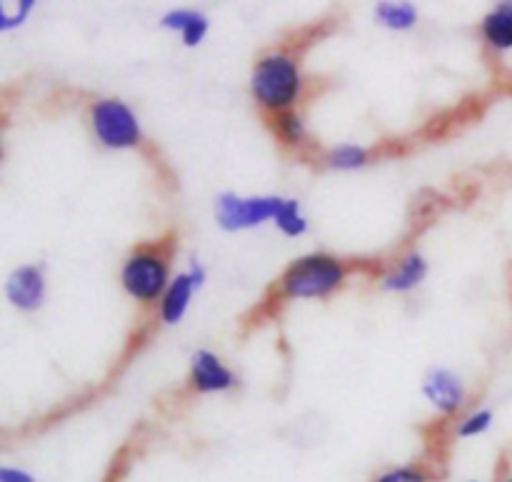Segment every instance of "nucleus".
Here are the masks:
<instances>
[{
  "label": "nucleus",
  "mask_w": 512,
  "mask_h": 482,
  "mask_svg": "<svg viewBox=\"0 0 512 482\" xmlns=\"http://www.w3.org/2000/svg\"><path fill=\"white\" fill-rule=\"evenodd\" d=\"M375 482H428V475L418 468H395L380 475Z\"/></svg>",
  "instance_id": "obj_16"
},
{
  "label": "nucleus",
  "mask_w": 512,
  "mask_h": 482,
  "mask_svg": "<svg viewBox=\"0 0 512 482\" xmlns=\"http://www.w3.org/2000/svg\"><path fill=\"white\" fill-rule=\"evenodd\" d=\"M198 288L193 280V275H178V278L173 280V285L168 288V293H165V300H163V320L165 323H178L180 318L185 315V310H188V303H190V295H193V290Z\"/></svg>",
  "instance_id": "obj_9"
},
{
  "label": "nucleus",
  "mask_w": 512,
  "mask_h": 482,
  "mask_svg": "<svg viewBox=\"0 0 512 482\" xmlns=\"http://www.w3.org/2000/svg\"><path fill=\"white\" fill-rule=\"evenodd\" d=\"M300 75L298 68L285 55H270L260 60L253 73V93L265 108L283 110L298 98Z\"/></svg>",
  "instance_id": "obj_1"
},
{
  "label": "nucleus",
  "mask_w": 512,
  "mask_h": 482,
  "mask_svg": "<svg viewBox=\"0 0 512 482\" xmlns=\"http://www.w3.org/2000/svg\"><path fill=\"white\" fill-rule=\"evenodd\" d=\"M425 270H428L425 260L420 258V255H410V258L405 260V263L400 265V268L395 270V273L390 275L388 280H385V288H388V290H410V288H415V285H418L420 280L425 278Z\"/></svg>",
  "instance_id": "obj_11"
},
{
  "label": "nucleus",
  "mask_w": 512,
  "mask_h": 482,
  "mask_svg": "<svg viewBox=\"0 0 512 482\" xmlns=\"http://www.w3.org/2000/svg\"><path fill=\"white\" fill-rule=\"evenodd\" d=\"M168 268L160 258L150 253H140L128 260L123 270V285L133 298L155 300L165 290Z\"/></svg>",
  "instance_id": "obj_5"
},
{
  "label": "nucleus",
  "mask_w": 512,
  "mask_h": 482,
  "mask_svg": "<svg viewBox=\"0 0 512 482\" xmlns=\"http://www.w3.org/2000/svg\"><path fill=\"white\" fill-rule=\"evenodd\" d=\"M5 290H8L10 303L18 305V308L23 310H33L38 308L40 300H43V275H40V270L33 268V265H25V268L15 270V273L10 275Z\"/></svg>",
  "instance_id": "obj_6"
},
{
  "label": "nucleus",
  "mask_w": 512,
  "mask_h": 482,
  "mask_svg": "<svg viewBox=\"0 0 512 482\" xmlns=\"http://www.w3.org/2000/svg\"><path fill=\"white\" fill-rule=\"evenodd\" d=\"M275 223H278V228L288 235L305 233V220L300 218L298 203H295V200H283V208L275 215Z\"/></svg>",
  "instance_id": "obj_13"
},
{
  "label": "nucleus",
  "mask_w": 512,
  "mask_h": 482,
  "mask_svg": "<svg viewBox=\"0 0 512 482\" xmlns=\"http://www.w3.org/2000/svg\"><path fill=\"white\" fill-rule=\"evenodd\" d=\"M283 208L280 198H235V195H223L218 200V223L225 230L253 228L263 220L275 218Z\"/></svg>",
  "instance_id": "obj_4"
},
{
  "label": "nucleus",
  "mask_w": 512,
  "mask_h": 482,
  "mask_svg": "<svg viewBox=\"0 0 512 482\" xmlns=\"http://www.w3.org/2000/svg\"><path fill=\"white\" fill-rule=\"evenodd\" d=\"M343 280V265L328 255H310L298 260L283 278V290L290 298H320L335 290Z\"/></svg>",
  "instance_id": "obj_2"
},
{
  "label": "nucleus",
  "mask_w": 512,
  "mask_h": 482,
  "mask_svg": "<svg viewBox=\"0 0 512 482\" xmlns=\"http://www.w3.org/2000/svg\"><path fill=\"white\" fill-rule=\"evenodd\" d=\"M328 160L333 168L353 170V168H360V165H365L368 153H365L363 148H358V145H343V148H335L333 153H330Z\"/></svg>",
  "instance_id": "obj_14"
},
{
  "label": "nucleus",
  "mask_w": 512,
  "mask_h": 482,
  "mask_svg": "<svg viewBox=\"0 0 512 482\" xmlns=\"http://www.w3.org/2000/svg\"><path fill=\"white\" fill-rule=\"evenodd\" d=\"M205 33H208V20H205L203 15H198V20H195V23L183 33L185 45H198L200 40L205 38Z\"/></svg>",
  "instance_id": "obj_19"
},
{
  "label": "nucleus",
  "mask_w": 512,
  "mask_h": 482,
  "mask_svg": "<svg viewBox=\"0 0 512 482\" xmlns=\"http://www.w3.org/2000/svg\"><path fill=\"white\" fill-rule=\"evenodd\" d=\"M278 125H280V135H283L285 140H290V143H295V140L303 135V123H300L298 115L283 113V115H280Z\"/></svg>",
  "instance_id": "obj_18"
},
{
  "label": "nucleus",
  "mask_w": 512,
  "mask_h": 482,
  "mask_svg": "<svg viewBox=\"0 0 512 482\" xmlns=\"http://www.w3.org/2000/svg\"><path fill=\"white\" fill-rule=\"evenodd\" d=\"M503 482H512V478H508V480H503Z\"/></svg>",
  "instance_id": "obj_22"
},
{
  "label": "nucleus",
  "mask_w": 512,
  "mask_h": 482,
  "mask_svg": "<svg viewBox=\"0 0 512 482\" xmlns=\"http://www.w3.org/2000/svg\"><path fill=\"white\" fill-rule=\"evenodd\" d=\"M198 15L200 13H193V10H173V13H168L163 18V25L165 28H170V30H188L190 25L195 23V20H198Z\"/></svg>",
  "instance_id": "obj_17"
},
{
  "label": "nucleus",
  "mask_w": 512,
  "mask_h": 482,
  "mask_svg": "<svg viewBox=\"0 0 512 482\" xmlns=\"http://www.w3.org/2000/svg\"><path fill=\"white\" fill-rule=\"evenodd\" d=\"M423 393L428 395V400L435 408L445 410V413H453L463 403V385L448 370H433L428 380H425Z\"/></svg>",
  "instance_id": "obj_8"
},
{
  "label": "nucleus",
  "mask_w": 512,
  "mask_h": 482,
  "mask_svg": "<svg viewBox=\"0 0 512 482\" xmlns=\"http://www.w3.org/2000/svg\"><path fill=\"white\" fill-rule=\"evenodd\" d=\"M490 423H493V415H490L488 410H483V413H475L473 418H468V420H465V423L458 428L460 438H470V435L485 433V430L490 428Z\"/></svg>",
  "instance_id": "obj_15"
},
{
  "label": "nucleus",
  "mask_w": 512,
  "mask_h": 482,
  "mask_svg": "<svg viewBox=\"0 0 512 482\" xmlns=\"http://www.w3.org/2000/svg\"><path fill=\"white\" fill-rule=\"evenodd\" d=\"M378 18L383 20L388 28H410L418 20V13L410 3H383L378 8Z\"/></svg>",
  "instance_id": "obj_12"
},
{
  "label": "nucleus",
  "mask_w": 512,
  "mask_h": 482,
  "mask_svg": "<svg viewBox=\"0 0 512 482\" xmlns=\"http://www.w3.org/2000/svg\"><path fill=\"white\" fill-rule=\"evenodd\" d=\"M193 383L203 393L213 390H228L233 385V373L215 358L208 350H200L193 355Z\"/></svg>",
  "instance_id": "obj_7"
},
{
  "label": "nucleus",
  "mask_w": 512,
  "mask_h": 482,
  "mask_svg": "<svg viewBox=\"0 0 512 482\" xmlns=\"http://www.w3.org/2000/svg\"><path fill=\"white\" fill-rule=\"evenodd\" d=\"M483 30L495 48H512V3H503L495 13H490Z\"/></svg>",
  "instance_id": "obj_10"
},
{
  "label": "nucleus",
  "mask_w": 512,
  "mask_h": 482,
  "mask_svg": "<svg viewBox=\"0 0 512 482\" xmlns=\"http://www.w3.org/2000/svg\"><path fill=\"white\" fill-rule=\"evenodd\" d=\"M0 482H35V478L30 473H25V470H18V468H0Z\"/></svg>",
  "instance_id": "obj_21"
},
{
  "label": "nucleus",
  "mask_w": 512,
  "mask_h": 482,
  "mask_svg": "<svg viewBox=\"0 0 512 482\" xmlns=\"http://www.w3.org/2000/svg\"><path fill=\"white\" fill-rule=\"evenodd\" d=\"M30 8H33V3H30V0H28V3L20 5V8L15 10L13 15H10V13H0V25H3V28H13V25H20L25 20V15L30 13Z\"/></svg>",
  "instance_id": "obj_20"
},
{
  "label": "nucleus",
  "mask_w": 512,
  "mask_h": 482,
  "mask_svg": "<svg viewBox=\"0 0 512 482\" xmlns=\"http://www.w3.org/2000/svg\"><path fill=\"white\" fill-rule=\"evenodd\" d=\"M95 135L108 148H130L140 140L138 120L120 100H103L93 108Z\"/></svg>",
  "instance_id": "obj_3"
}]
</instances>
